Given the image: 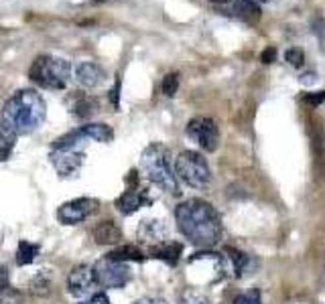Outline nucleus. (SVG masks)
Wrapping results in <instances>:
<instances>
[{
  "instance_id": "2",
  "label": "nucleus",
  "mask_w": 325,
  "mask_h": 304,
  "mask_svg": "<svg viewBox=\"0 0 325 304\" xmlns=\"http://www.w3.org/2000/svg\"><path fill=\"white\" fill-rule=\"evenodd\" d=\"M45 99L35 89H20L12 93L2 107V120L10 124L16 134H28L39 128L45 120Z\"/></svg>"
},
{
  "instance_id": "16",
  "label": "nucleus",
  "mask_w": 325,
  "mask_h": 304,
  "mask_svg": "<svg viewBox=\"0 0 325 304\" xmlns=\"http://www.w3.org/2000/svg\"><path fill=\"white\" fill-rule=\"evenodd\" d=\"M183 253V245L177 243V241H165V243H158V245H152L150 247V257H156V259H162L171 265H175L179 261Z\"/></svg>"
},
{
  "instance_id": "18",
  "label": "nucleus",
  "mask_w": 325,
  "mask_h": 304,
  "mask_svg": "<svg viewBox=\"0 0 325 304\" xmlns=\"http://www.w3.org/2000/svg\"><path fill=\"white\" fill-rule=\"evenodd\" d=\"M79 130L87 140H95V142H106L108 144L114 138V130L108 124H87V126H81Z\"/></svg>"
},
{
  "instance_id": "11",
  "label": "nucleus",
  "mask_w": 325,
  "mask_h": 304,
  "mask_svg": "<svg viewBox=\"0 0 325 304\" xmlns=\"http://www.w3.org/2000/svg\"><path fill=\"white\" fill-rule=\"evenodd\" d=\"M223 14H230L244 22H256L260 18V6L254 0H228L223 2Z\"/></svg>"
},
{
  "instance_id": "35",
  "label": "nucleus",
  "mask_w": 325,
  "mask_h": 304,
  "mask_svg": "<svg viewBox=\"0 0 325 304\" xmlns=\"http://www.w3.org/2000/svg\"><path fill=\"white\" fill-rule=\"evenodd\" d=\"M209 2H217V4H223V2H228V0H209Z\"/></svg>"
},
{
  "instance_id": "21",
  "label": "nucleus",
  "mask_w": 325,
  "mask_h": 304,
  "mask_svg": "<svg viewBox=\"0 0 325 304\" xmlns=\"http://www.w3.org/2000/svg\"><path fill=\"white\" fill-rule=\"evenodd\" d=\"M37 253H39V245L22 239L18 243V249H16V263L18 265H26V263H30L35 259Z\"/></svg>"
},
{
  "instance_id": "8",
  "label": "nucleus",
  "mask_w": 325,
  "mask_h": 304,
  "mask_svg": "<svg viewBox=\"0 0 325 304\" xmlns=\"http://www.w3.org/2000/svg\"><path fill=\"white\" fill-rule=\"evenodd\" d=\"M187 136L197 142L205 152H213L219 144V128L211 118H193L187 124Z\"/></svg>"
},
{
  "instance_id": "31",
  "label": "nucleus",
  "mask_w": 325,
  "mask_h": 304,
  "mask_svg": "<svg viewBox=\"0 0 325 304\" xmlns=\"http://www.w3.org/2000/svg\"><path fill=\"white\" fill-rule=\"evenodd\" d=\"M274 59H276V49H274V47H266V49L262 51V55H260V61L266 63V65L272 63Z\"/></svg>"
},
{
  "instance_id": "6",
  "label": "nucleus",
  "mask_w": 325,
  "mask_h": 304,
  "mask_svg": "<svg viewBox=\"0 0 325 304\" xmlns=\"http://www.w3.org/2000/svg\"><path fill=\"white\" fill-rule=\"evenodd\" d=\"M175 174L181 178L185 184L193 188H205L211 182V170L207 160L195 152V150H185L177 156L175 160Z\"/></svg>"
},
{
  "instance_id": "19",
  "label": "nucleus",
  "mask_w": 325,
  "mask_h": 304,
  "mask_svg": "<svg viewBox=\"0 0 325 304\" xmlns=\"http://www.w3.org/2000/svg\"><path fill=\"white\" fill-rule=\"evenodd\" d=\"M95 109H98V101H95L93 97H89V95H79V97H75L73 103H71V111H73V116L79 118V120L91 118V116L95 113Z\"/></svg>"
},
{
  "instance_id": "1",
  "label": "nucleus",
  "mask_w": 325,
  "mask_h": 304,
  "mask_svg": "<svg viewBox=\"0 0 325 304\" xmlns=\"http://www.w3.org/2000/svg\"><path fill=\"white\" fill-rule=\"evenodd\" d=\"M179 231L199 247H211L221 239V219L203 199H189L175 211Z\"/></svg>"
},
{
  "instance_id": "30",
  "label": "nucleus",
  "mask_w": 325,
  "mask_h": 304,
  "mask_svg": "<svg viewBox=\"0 0 325 304\" xmlns=\"http://www.w3.org/2000/svg\"><path fill=\"white\" fill-rule=\"evenodd\" d=\"M81 304H110V300H108V296H106V294H102V292H95L93 296L85 298Z\"/></svg>"
},
{
  "instance_id": "3",
  "label": "nucleus",
  "mask_w": 325,
  "mask_h": 304,
  "mask_svg": "<svg viewBox=\"0 0 325 304\" xmlns=\"http://www.w3.org/2000/svg\"><path fill=\"white\" fill-rule=\"evenodd\" d=\"M140 168L146 174V178L150 182H154L156 186H160L162 191H169L173 195H179V182H177V174L171 168V160H169V150L154 142L150 146H146L142 150L140 156Z\"/></svg>"
},
{
  "instance_id": "4",
  "label": "nucleus",
  "mask_w": 325,
  "mask_h": 304,
  "mask_svg": "<svg viewBox=\"0 0 325 304\" xmlns=\"http://www.w3.org/2000/svg\"><path fill=\"white\" fill-rule=\"evenodd\" d=\"M83 140H87V138L81 134V130H73V132L61 136L53 144L51 162L61 176H73L75 172H79V168L83 164V158H85V154L81 150Z\"/></svg>"
},
{
  "instance_id": "28",
  "label": "nucleus",
  "mask_w": 325,
  "mask_h": 304,
  "mask_svg": "<svg viewBox=\"0 0 325 304\" xmlns=\"http://www.w3.org/2000/svg\"><path fill=\"white\" fill-rule=\"evenodd\" d=\"M234 304H262V302H260V292H258V290H250V292H246V294H240V296L234 300Z\"/></svg>"
},
{
  "instance_id": "33",
  "label": "nucleus",
  "mask_w": 325,
  "mask_h": 304,
  "mask_svg": "<svg viewBox=\"0 0 325 304\" xmlns=\"http://www.w3.org/2000/svg\"><path fill=\"white\" fill-rule=\"evenodd\" d=\"M134 304H167L162 298H156V296H146V298H140L136 300Z\"/></svg>"
},
{
  "instance_id": "15",
  "label": "nucleus",
  "mask_w": 325,
  "mask_h": 304,
  "mask_svg": "<svg viewBox=\"0 0 325 304\" xmlns=\"http://www.w3.org/2000/svg\"><path fill=\"white\" fill-rule=\"evenodd\" d=\"M75 77H77L79 85H83V87H95V85L102 81L104 71H102L100 65H95V63H91V61H85V63L77 65Z\"/></svg>"
},
{
  "instance_id": "23",
  "label": "nucleus",
  "mask_w": 325,
  "mask_h": 304,
  "mask_svg": "<svg viewBox=\"0 0 325 304\" xmlns=\"http://www.w3.org/2000/svg\"><path fill=\"white\" fill-rule=\"evenodd\" d=\"M28 288H30V292L37 294V296H47V294L51 292V280H49V276H45V274H37V276L30 280Z\"/></svg>"
},
{
  "instance_id": "10",
  "label": "nucleus",
  "mask_w": 325,
  "mask_h": 304,
  "mask_svg": "<svg viewBox=\"0 0 325 304\" xmlns=\"http://www.w3.org/2000/svg\"><path fill=\"white\" fill-rule=\"evenodd\" d=\"M98 282L93 276V268L91 265H75L69 276H67V292L75 298H89L95 294Z\"/></svg>"
},
{
  "instance_id": "24",
  "label": "nucleus",
  "mask_w": 325,
  "mask_h": 304,
  "mask_svg": "<svg viewBox=\"0 0 325 304\" xmlns=\"http://www.w3.org/2000/svg\"><path fill=\"white\" fill-rule=\"evenodd\" d=\"M160 89H162V93H165L167 97H173V95L177 93V89H179V73H169V75H165Z\"/></svg>"
},
{
  "instance_id": "22",
  "label": "nucleus",
  "mask_w": 325,
  "mask_h": 304,
  "mask_svg": "<svg viewBox=\"0 0 325 304\" xmlns=\"http://www.w3.org/2000/svg\"><path fill=\"white\" fill-rule=\"evenodd\" d=\"M225 253H230V255H225V259L232 263V272L236 276H242V272L248 265V255L238 251V249H234V247H225Z\"/></svg>"
},
{
  "instance_id": "9",
  "label": "nucleus",
  "mask_w": 325,
  "mask_h": 304,
  "mask_svg": "<svg viewBox=\"0 0 325 304\" xmlns=\"http://www.w3.org/2000/svg\"><path fill=\"white\" fill-rule=\"evenodd\" d=\"M98 205L100 203L91 197H79V199L63 203L57 211V217L63 225H77V223H83L85 219H89L98 211Z\"/></svg>"
},
{
  "instance_id": "32",
  "label": "nucleus",
  "mask_w": 325,
  "mask_h": 304,
  "mask_svg": "<svg viewBox=\"0 0 325 304\" xmlns=\"http://www.w3.org/2000/svg\"><path fill=\"white\" fill-rule=\"evenodd\" d=\"M110 101H112L114 107L120 105V79H116V85H114V89L110 91Z\"/></svg>"
},
{
  "instance_id": "12",
  "label": "nucleus",
  "mask_w": 325,
  "mask_h": 304,
  "mask_svg": "<svg viewBox=\"0 0 325 304\" xmlns=\"http://www.w3.org/2000/svg\"><path fill=\"white\" fill-rule=\"evenodd\" d=\"M144 203H150V199H148L142 191H138L136 186H128V188L120 195V199L116 201V207H118L120 213L130 215V213H134L136 209H140Z\"/></svg>"
},
{
  "instance_id": "14",
  "label": "nucleus",
  "mask_w": 325,
  "mask_h": 304,
  "mask_svg": "<svg viewBox=\"0 0 325 304\" xmlns=\"http://www.w3.org/2000/svg\"><path fill=\"white\" fill-rule=\"evenodd\" d=\"M138 237L140 241L144 243H152V245H158V243H165L167 239V227L162 225V221H142L140 227H138Z\"/></svg>"
},
{
  "instance_id": "5",
  "label": "nucleus",
  "mask_w": 325,
  "mask_h": 304,
  "mask_svg": "<svg viewBox=\"0 0 325 304\" xmlns=\"http://www.w3.org/2000/svg\"><path fill=\"white\" fill-rule=\"evenodd\" d=\"M69 75L71 65L65 59L53 55H39L28 69L30 81L45 89H63L69 81Z\"/></svg>"
},
{
  "instance_id": "20",
  "label": "nucleus",
  "mask_w": 325,
  "mask_h": 304,
  "mask_svg": "<svg viewBox=\"0 0 325 304\" xmlns=\"http://www.w3.org/2000/svg\"><path fill=\"white\" fill-rule=\"evenodd\" d=\"M108 257L110 259H116V261H142L144 259V255H142V251L138 249V247H134V245H120V247H116V249H112L110 253H108Z\"/></svg>"
},
{
  "instance_id": "17",
  "label": "nucleus",
  "mask_w": 325,
  "mask_h": 304,
  "mask_svg": "<svg viewBox=\"0 0 325 304\" xmlns=\"http://www.w3.org/2000/svg\"><path fill=\"white\" fill-rule=\"evenodd\" d=\"M16 130L6 124L4 120H0V160H8L12 148H14V142H16Z\"/></svg>"
},
{
  "instance_id": "13",
  "label": "nucleus",
  "mask_w": 325,
  "mask_h": 304,
  "mask_svg": "<svg viewBox=\"0 0 325 304\" xmlns=\"http://www.w3.org/2000/svg\"><path fill=\"white\" fill-rule=\"evenodd\" d=\"M91 235L98 245H116L122 239V231L114 221H100L91 229Z\"/></svg>"
},
{
  "instance_id": "7",
  "label": "nucleus",
  "mask_w": 325,
  "mask_h": 304,
  "mask_svg": "<svg viewBox=\"0 0 325 304\" xmlns=\"http://www.w3.org/2000/svg\"><path fill=\"white\" fill-rule=\"evenodd\" d=\"M93 276L100 288H122L130 282L132 272L124 261H116L106 255L93 263Z\"/></svg>"
},
{
  "instance_id": "36",
  "label": "nucleus",
  "mask_w": 325,
  "mask_h": 304,
  "mask_svg": "<svg viewBox=\"0 0 325 304\" xmlns=\"http://www.w3.org/2000/svg\"><path fill=\"white\" fill-rule=\"evenodd\" d=\"M98 2H100V0H98Z\"/></svg>"
},
{
  "instance_id": "27",
  "label": "nucleus",
  "mask_w": 325,
  "mask_h": 304,
  "mask_svg": "<svg viewBox=\"0 0 325 304\" xmlns=\"http://www.w3.org/2000/svg\"><path fill=\"white\" fill-rule=\"evenodd\" d=\"M284 59H286L292 67H301V65H303V61H305V53H303V49L292 47V49H288V51L284 53Z\"/></svg>"
},
{
  "instance_id": "29",
  "label": "nucleus",
  "mask_w": 325,
  "mask_h": 304,
  "mask_svg": "<svg viewBox=\"0 0 325 304\" xmlns=\"http://www.w3.org/2000/svg\"><path fill=\"white\" fill-rule=\"evenodd\" d=\"M303 101L315 107V105H319V103H323V101H325V91H313V93H305V95H303Z\"/></svg>"
},
{
  "instance_id": "25",
  "label": "nucleus",
  "mask_w": 325,
  "mask_h": 304,
  "mask_svg": "<svg viewBox=\"0 0 325 304\" xmlns=\"http://www.w3.org/2000/svg\"><path fill=\"white\" fill-rule=\"evenodd\" d=\"M0 304H22V294L6 286L0 290Z\"/></svg>"
},
{
  "instance_id": "26",
  "label": "nucleus",
  "mask_w": 325,
  "mask_h": 304,
  "mask_svg": "<svg viewBox=\"0 0 325 304\" xmlns=\"http://www.w3.org/2000/svg\"><path fill=\"white\" fill-rule=\"evenodd\" d=\"M179 304H207V298L197 290H187V292H183Z\"/></svg>"
},
{
  "instance_id": "34",
  "label": "nucleus",
  "mask_w": 325,
  "mask_h": 304,
  "mask_svg": "<svg viewBox=\"0 0 325 304\" xmlns=\"http://www.w3.org/2000/svg\"><path fill=\"white\" fill-rule=\"evenodd\" d=\"M8 286V270L4 265H0V290Z\"/></svg>"
}]
</instances>
